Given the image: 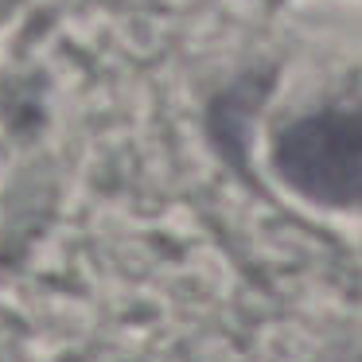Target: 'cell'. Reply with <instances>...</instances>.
I'll return each instance as SVG.
<instances>
[{
  "mask_svg": "<svg viewBox=\"0 0 362 362\" xmlns=\"http://www.w3.org/2000/svg\"><path fill=\"white\" fill-rule=\"evenodd\" d=\"M276 168L292 187L323 203L362 199V110L315 113L284 129Z\"/></svg>",
  "mask_w": 362,
  "mask_h": 362,
  "instance_id": "1",
  "label": "cell"
}]
</instances>
